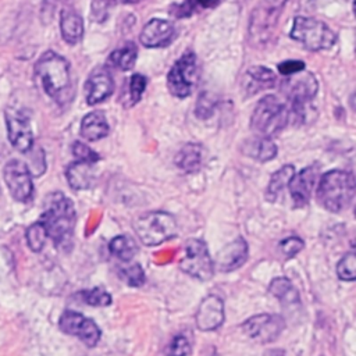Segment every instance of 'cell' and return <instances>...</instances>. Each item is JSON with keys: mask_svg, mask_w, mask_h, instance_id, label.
Returning <instances> with one entry per match:
<instances>
[{"mask_svg": "<svg viewBox=\"0 0 356 356\" xmlns=\"http://www.w3.org/2000/svg\"><path fill=\"white\" fill-rule=\"evenodd\" d=\"M275 83H277L275 74L263 65L250 67L245 72L242 79V88L246 95H254L264 89H270L275 86Z\"/></svg>", "mask_w": 356, "mask_h": 356, "instance_id": "cell-20", "label": "cell"}, {"mask_svg": "<svg viewBox=\"0 0 356 356\" xmlns=\"http://www.w3.org/2000/svg\"><path fill=\"white\" fill-rule=\"evenodd\" d=\"M285 328V321L278 314H256L242 324L243 332L257 343L274 342Z\"/></svg>", "mask_w": 356, "mask_h": 356, "instance_id": "cell-11", "label": "cell"}, {"mask_svg": "<svg viewBox=\"0 0 356 356\" xmlns=\"http://www.w3.org/2000/svg\"><path fill=\"white\" fill-rule=\"evenodd\" d=\"M79 295H81L82 300L86 305H90V306H97V307L99 306H108L113 302L111 295L106 289L99 288V286L88 289V291H82Z\"/></svg>", "mask_w": 356, "mask_h": 356, "instance_id": "cell-34", "label": "cell"}, {"mask_svg": "<svg viewBox=\"0 0 356 356\" xmlns=\"http://www.w3.org/2000/svg\"><path fill=\"white\" fill-rule=\"evenodd\" d=\"M280 248L285 256L292 257L303 249V241L298 236H289V238L281 241Z\"/></svg>", "mask_w": 356, "mask_h": 356, "instance_id": "cell-40", "label": "cell"}, {"mask_svg": "<svg viewBox=\"0 0 356 356\" xmlns=\"http://www.w3.org/2000/svg\"><path fill=\"white\" fill-rule=\"evenodd\" d=\"M317 174L318 168L316 165H309L291 178L288 188L295 206L302 207L307 204L317 179Z\"/></svg>", "mask_w": 356, "mask_h": 356, "instance_id": "cell-17", "label": "cell"}, {"mask_svg": "<svg viewBox=\"0 0 356 356\" xmlns=\"http://www.w3.org/2000/svg\"><path fill=\"white\" fill-rule=\"evenodd\" d=\"M114 1L125 3V4H132V3H139V1H142V0H114Z\"/></svg>", "mask_w": 356, "mask_h": 356, "instance_id": "cell-43", "label": "cell"}, {"mask_svg": "<svg viewBox=\"0 0 356 356\" xmlns=\"http://www.w3.org/2000/svg\"><path fill=\"white\" fill-rule=\"evenodd\" d=\"M114 89L113 78L106 67H99L92 71L85 83V97L88 104L95 106L107 99Z\"/></svg>", "mask_w": 356, "mask_h": 356, "instance_id": "cell-16", "label": "cell"}, {"mask_svg": "<svg viewBox=\"0 0 356 356\" xmlns=\"http://www.w3.org/2000/svg\"><path fill=\"white\" fill-rule=\"evenodd\" d=\"M4 117L8 140L18 152L28 153L33 146V135L29 120L25 114L15 108H7Z\"/></svg>", "mask_w": 356, "mask_h": 356, "instance_id": "cell-14", "label": "cell"}, {"mask_svg": "<svg viewBox=\"0 0 356 356\" xmlns=\"http://www.w3.org/2000/svg\"><path fill=\"white\" fill-rule=\"evenodd\" d=\"M58 325L63 332L79 338L88 346H95L102 337L100 328L92 318L74 310H65L60 317Z\"/></svg>", "mask_w": 356, "mask_h": 356, "instance_id": "cell-13", "label": "cell"}, {"mask_svg": "<svg viewBox=\"0 0 356 356\" xmlns=\"http://www.w3.org/2000/svg\"><path fill=\"white\" fill-rule=\"evenodd\" d=\"M196 325L200 331L217 330L224 323V302L217 295L206 296L195 316Z\"/></svg>", "mask_w": 356, "mask_h": 356, "instance_id": "cell-15", "label": "cell"}, {"mask_svg": "<svg viewBox=\"0 0 356 356\" xmlns=\"http://www.w3.org/2000/svg\"><path fill=\"white\" fill-rule=\"evenodd\" d=\"M60 1H63V0H44L43 7H42V14H43V15L49 14L50 18H51L53 11H54V8L60 4Z\"/></svg>", "mask_w": 356, "mask_h": 356, "instance_id": "cell-42", "label": "cell"}, {"mask_svg": "<svg viewBox=\"0 0 356 356\" xmlns=\"http://www.w3.org/2000/svg\"><path fill=\"white\" fill-rule=\"evenodd\" d=\"M337 274L339 280L353 281L356 278V256L353 252L346 253L337 264Z\"/></svg>", "mask_w": 356, "mask_h": 356, "instance_id": "cell-35", "label": "cell"}, {"mask_svg": "<svg viewBox=\"0 0 356 356\" xmlns=\"http://www.w3.org/2000/svg\"><path fill=\"white\" fill-rule=\"evenodd\" d=\"M25 236H26V243H28L29 249L33 250V252H40L44 246L46 239H47L46 229H44V227L40 221L31 224L26 229Z\"/></svg>", "mask_w": 356, "mask_h": 356, "instance_id": "cell-32", "label": "cell"}, {"mask_svg": "<svg viewBox=\"0 0 356 356\" xmlns=\"http://www.w3.org/2000/svg\"><path fill=\"white\" fill-rule=\"evenodd\" d=\"M203 149L197 143H186L175 156V164L185 172H195L200 168Z\"/></svg>", "mask_w": 356, "mask_h": 356, "instance_id": "cell-24", "label": "cell"}, {"mask_svg": "<svg viewBox=\"0 0 356 356\" xmlns=\"http://www.w3.org/2000/svg\"><path fill=\"white\" fill-rule=\"evenodd\" d=\"M136 46L134 43H127L122 47L114 50L110 56H108V65H111L113 68L121 70V71H128L134 67L135 61H136Z\"/></svg>", "mask_w": 356, "mask_h": 356, "instance_id": "cell-28", "label": "cell"}, {"mask_svg": "<svg viewBox=\"0 0 356 356\" xmlns=\"http://www.w3.org/2000/svg\"><path fill=\"white\" fill-rule=\"evenodd\" d=\"M114 0H92L90 1V15L93 21L103 22L108 17L110 7L113 6Z\"/></svg>", "mask_w": 356, "mask_h": 356, "instance_id": "cell-38", "label": "cell"}, {"mask_svg": "<svg viewBox=\"0 0 356 356\" xmlns=\"http://www.w3.org/2000/svg\"><path fill=\"white\" fill-rule=\"evenodd\" d=\"M68 185L75 191H85L93 186L96 179V171L92 163L76 160L71 163L65 170Z\"/></svg>", "mask_w": 356, "mask_h": 356, "instance_id": "cell-21", "label": "cell"}, {"mask_svg": "<svg viewBox=\"0 0 356 356\" xmlns=\"http://www.w3.org/2000/svg\"><path fill=\"white\" fill-rule=\"evenodd\" d=\"M197 76L199 68L196 56L192 51H186L170 70L167 75V86L174 96L186 97L192 93L195 85L197 83Z\"/></svg>", "mask_w": 356, "mask_h": 356, "instance_id": "cell-8", "label": "cell"}, {"mask_svg": "<svg viewBox=\"0 0 356 356\" xmlns=\"http://www.w3.org/2000/svg\"><path fill=\"white\" fill-rule=\"evenodd\" d=\"M108 249L111 254L118 257L122 261H129L136 253H138V245L135 239L129 235H117L115 238L111 239Z\"/></svg>", "mask_w": 356, "mask_h": 356, "instance_id": "cell-29", "label": "cell"}, {"mask_svg": "<svg viewBox=\"0 0 356 356\" xmlns=\"http://www.w3.org/2000/svg\"><path fill=\"white\" fill-rule=\"evenodd\" d=\"M4 182L14 200L28 202L33 193V184L29 168L21 160H10L3 171Z\"/></svg>", "mask_w": 356, "mask_h": 356, "instance_id": "cell-12", "label": "cell"}, {"mask_svg": "<svg viewBox=\"0 0 356 356\" xmlns=\"http://www.w3.org/2000/svg\"><path fill=\"white\" fill-rule=\"evenodd\" d=\"M217 3L218 0H185L182 4L172 6L171 14L178 18H182V17L191 15L197 7L209 8V7H214Z\"/></svg>", "mask_w": 356, "mask_h": 356, "instance_id": "cell-33", "label": "cell"}, {"mask_svg": "<svg viewBox=\"0 0 356 356\" xmlns=\"http://www.w3.org/2000/svg\"><path fill=\"white\" fill-rule=\"evenodd\" d=\"M295 175V168L293 165L291 164H286V165H282L278 171H275L271 178H270V182L267 185V189H266V199L268 202H275L277 197L281 195L282 189L285 186H288L291 178Z\"/></svg>", "mask_w": 356, "mask_h": 356, "instance_id": "cell-27", "label": "cell"}, {"mask_svg": "<svg viewBox=\"0 0 356 356\" xmlns=\"http://www.w3.org/2000/svg\"><path fill=\"white\" fill-rule=\"evenodd\" d=\"M118 275L129 286H140V285H143V282L146 280L145 271L140 267V264H138V263L121 266L118 268Z\"/></svg>", "mask_w": 356, "mask_h": 356, "instance_id": "cell-31", "label": "cell"}, {"mask_svg": "<svg viewBox=\"0 0 356 356\" xmlns=\"http://www.w3.org/2000/svg\"><path fill=\"white\" fill-rule=\"evenodd\" d=\"M248 259V243L245 239L238 238L234 242L225 245L216 256L213 261L214 267L220 271L228 273L241 267Z\"/></svg>", "mask_w": 356, "mask_h": 356, "instance_id": "cell-19", "label": "cell"}, {"mask_svg": "<svg viewBox=\"0 0 356 356\" xmlns=\"http://www.w3.org/2000/svg\"><path fill=\"white\" fill-rule=\"evenodd\" d=\"M60 31L63 39L68 44H75L83 33V22L81 15L71 7H64L60 13Z\"/></svg>", "mask_w": 356, "mask_h": 356, "instance_id": "cell-22", "label": "cell"}, {"mask_svg": "<svg viewBox=\"0 0 356 356\" xmlns=\"http://www.w3.org/2000/svg\"><path fill=\"white\" fill-rule=\"evenodd\" d=\"M317 88L318 85L314 75L305 71L288 75L282 86L296 114H303L305 106L314 97V95L317 93Z\"/></svg>", "mask_w": 356, "mask_h": 356, "instance_id": "cell-10", "label": "cell"}, {"mask_svg": "<svg viewBox=\"0 0 356 356\" xmlns=\"http://www.w3.org/2000/svg\"><path fill=\"white\" fill-rule=\"evenodd\" d=\"M216 103H217V100L209 92L202 93L197 99V103H196V115H197V118L207 120L209 117H211L213 113H214V108H216Z\"/></svg>", "mask_w": 356, "mask_h": 356, "instance_id": "cell-36", "label": "cell"}, {"mask_svg": "<svg viewBox=\"0 0 356 356\" xmlns=\"http://www.w3.org/2000/svg\"><path fill=\"white\" fill-rule=\"evenodd\" d=\"M72 153L78 160L92 163V164L97 163L100 159V156L95 150H92L88 145H85L82 142H75L72 145Z\"/></svg>", "mask_w": 356, "mask_h": 356, "instance_id": "cell-39", "label": "cell"}, {"mask_svg": "<svg viewBox=\"0 0 356 356\" xmlns=\"http://www.w3.org/2000/svg\"><path fill=\"white\" fill-rule=\"evenodd\" d=\"M35 74L39 78L43 90L56 102L67 100L71 92V76L68 61L54 53H43L35 64Z\"/></svg>", "mask_w": 356, "mask_h": 356, "instance_id": "cell-2", "label": "cell"}, {"mask_svg": "<svg viewBox=\"0 0 356 356\" xmlns=\"http://www.w3.org/2000/svg\"><path fill=\"white\" fill-rule=\"evenodd\" d=\"M355 196V178L350 172L331 170L325 172L317 188L318 203L331 213H339L349 207Z\"/></svg>", "mask_w": 356, "mask_h": 356, "instance_id": "cell-3", "label": "cell"}, {"mask_svg": "<svg viewBox=\"0 0 356 356\" xmlns=\"http://www.w3.org/2000/svg\"><path fill=\"white\" fill-rule=\"evenodd\" d=\"M286 3L288 0H261L253 10L249 24V40L252 46L261 47L273 40Z\"/></svg>", "mask_w": 356, "mask_h": 356, "instance_id": "cell-5", "label": "cell"}, {"mask_svg": "<svg viewBox=\"0 0 356 356\" xmlns=\"http://www.w3.org/2000/svg\"><path fill=\"white\" fill-rule=\"evenodd\" d=\"M268 291L282 305H296L300 300L298 289L286 277L274 278L268 285Z\"/></svg>", "mask_w": 356, "mask_h": 356, "instance_id": "cell-26", "label": "cell"}, {"mask_svg": "<svg viewBox=\"0 0 356 356\" xmlns=\"http://www.w3.org/2000/svg\"><path fill=\"white\" fill-rule=\"evenodd\" d=\"M289 35L312 51L330 49L335 43L334 32L324 22L309 17H296Z\"/></svg>", "mask_w": 356, "mask_h": 356, "instance_id": "cell-7", "label": "cell"}, {"mask_svg": "<svg viewBox=\"0 0 356 356\" xmlns=\"http://www.w3.org/2000/svg\"><path fill=\"white\" fill-rule=\"evenodd\" d=\"M145 89H146V78L140 74H134L131 76L129 85H128V93H129V99H131L132 104H135L140 100Z\"/></svg>", "mask_w": 356, "mask_h": 356, "instance_id": "cell-37", "label": "cell"}, {"mask_svg": "<svg viewBox=\"0 0 356 356\" xmlns=\"http://www.w3.org/2000/svg\"><path fill=\"white\" fill-rule=\"evenodd\" d=\"M175 31L171 22L160 18L150 19L140 31V43L146 47H161L174 39Z\"/></svg>", "mask_w": 356, "mask_h": 356, "instance_id": "cell-18", "label": "cell"}, {"mask_svg": "<svg viewBox=\"0 0 356 356\" xmlns=\"http://www.w3.org/2000/svg\"><path fill=\"white\" fill-rule=\"evenodd\" d=\"M108 134V124L103 113L92 111L82 118L81 135L89 140L95 142L104 138Z\"/></svg>", "mask_w": 356, "mask_h": 356, "instance_id": "cell-23", "label": "cell"}, {"mask_svg": "<svg viewBox=\"0 0 356 356\" xmlns=\"http://www.w3.org/2000/svg\"><path fill=\"white\" fill-rule=\"evenodd\" d=\"M179 268L193 278L202 281L210 280L214 273V264L207 245L200 239H188L185 242L184 256L179 260Z\"/></svg>", "mask_w": 356, "mask_h": 356, "instance_id": "cell-9", "label": "cell"}, {"mask_svg": "<svg viewBox=\"0 0 356 356\" xmlns=\"http://www.w3.org/2000/svg\"><path fill=\"white\" fill-rule=\"evenodd\" d=\"M245 154H248L252 159H256L259 161H268L273 160L277 154V146L271 140V138H260L250 139L245 142L243 146Z\"/></svg>", "mask_w": 356, "mask_h": 356, "instance_id": "cell-25", "label": "cell"}, {"mask_svg": "<svg viewBox=\"0 0 356 356\" xmlns=\"http://www.w3.org/2000/svg\"><path fill=\"white\" fill-rule=\"evenodd\" d=\"M54 245L65 246L71 243L76 214L72 202L61 192L50 193L44 200V209L39 220Z\"/></svg>", "mask_w": 356, "mask_h": 356, "instance_id": "cell-1", "label": "cell"}, {"mask_svg": "<svg viewBox=\"0 0 356 356\" xmlns=\"http://www.w3.org/2000/svg\"><path fill=\"white\" fill-rule=\"evenodd\" d=\"M167 356H188L192 352V337L191 332L177 334L165 346Z\"/></svg>", "mask_w": 356, "mask_h": 356, "instance_id": "cell-30", "label": "cell"}, {"mask_svg": "<svg viewBox=\"0 0 356 356\" xmlns=\"http://www.w3.org/2000/svg\"><path fill=\"white\" fill-rule=\"evenodd\" d=\"M289 121V110L274 95L261 97L250 117V128L260 138H273L278 135Z\"/></svg>", "mask_w": 356, "mask_h": 356, "instance_id": "cell-4", "label": "cell"}, {"mask_svg": "<svg viewBox=\"0 0 356 356\" xmlns=\"http://www.w3.org/2000/svg\"><path fill=\"white\" fill-rule=\"evenodd\" d=\"M134 231L146 246L160 245L177 235V221L167 211H149L134 221Z\"/></svg>", "mask_w": 356, "mask_h": 356, "instance_id": "cell-6", "label": "cell"}, {"mask_svg": "<svg viewBox=\"0 0 356 356\" xmlns=\"http://www.w3.org/2000/svg\"><path fill=\"white\" fill-rule=\"evenodd\" d=\"M305 70V63L303 61H299V60H288V61H284L278 65V71L282 74V75H292V74H296V72H300Z\"/></svg>", "mask_w": 356, "mask_h": 356, "instance_id": "cell-41", "label": "cell"}]
</instances>
